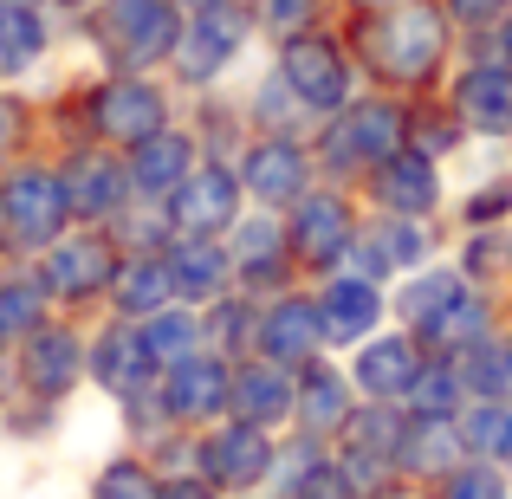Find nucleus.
Segmentation results:
<instances>
[{"mask_svg":"<svg viewBox=\"0 0 512 499\" xmlns=\"http://www.w3.org/2000/svg\"><path fill=\"white\" fill-rule=\"evenodd\" d=\"M169 273H175V292H182V299H221V292H227V273H234V260H227L214 240L182 234V240L169 247Z\"/></svg>","mask_w":512,"mask_h":499,"instance_id":"24","label":"nucleus"},{"mask_svg":"<svg viewBox=\"0 0 512 499\" xmlns=\"http://www.w3.org/2000/svg\"><path fill=\"white\" fill-rule=\"evenodd\" d=\"M39 52H46V26L33 20V7H7L0 0V78H20Z\"/></svg>","mask_w":512,"mask_h":499,"instance_id":"31","label":"nucleus"},{"mask_svg":"<svg viewBox=\"0 0 512 499\" xmlns=\"http://www.w3.org/2000/svg\"><path fill=\"white\" fill-rule=\"evenodd\" d=\"M111 286H117V305H124L130 318H150V312H163V305L175 299V273H169L163 253H143V260L117 266Z\"/></svg>","mask_w":512,"mask_h":499,"instance_id":"27","label":"nucleus"},{"mask_svg":"<svg viewBox=\"0 0 512 499\" xmlns=\"http://www.w3.org/2000/svg\"><path fill=\"white\" fill-rule=\"evenodd\" d=\"M214 480H163V499H214Z\"/></svg>","mask_w":512,"mask_h":499,"instance_id":"41","label":"nucleus"},{"mask_svg":"<svg viewBox=\"0 0 512 499\" xmlns=\"http://www.w3.org/2000/svg\"><path fill=\"white\" fill-rule=\"evenodd\" d=\"M512 13V0H448V20H461V26H480V33H493Z\"/></svg>","mask_w":512,"mask_h":499,"instance_id":"39","label":"nucleus"},{"mask_svg":"<svg viewBox=\"0 0 512 499\" xmlns=\"http://www.w3.org/2000/svg\"><path fill=\"white\" fill-rule=\"evenodd\" d=\"M234 273L247 279V286H266V279L286 273V227L273 221H247L234 234Z\"/></svg>","mask_w":512,"mask_h":499,"instance_id":"30","label":"nucleus"},{"mask_svg":"<svg viewBox=\"0 0 512 499\" xmlns=\"http://www.w3.org/2000/svg\"><path fill=\"white\" fill-rule=\"evenodd\" d=\"M72 221L59 169H13L0 182V247L7 253H46L59 227Z\"/></svg>","mask_w":512,"mask_h":499,"instance_id":"2","label":"nucleus"},{"mask_svg":"<svg viewBox=\"0 0 512 499\" xmlns=\"http://www.w3.org/2000/svg\"><path fill=\"white\" fill-rule=\"evenodd\" d=\"M175 39H182L175 0H104V13H98V46L124 72L156 65L163 52H175Z\"/></svg>","mask_w":512,"mask_h":499,"instance_id":"3","label":"nucleus"},{"mask_svg":"<svg viewBox=\"0 0 512 499\" xmlns=\"http://www.w3.org/2000/svg\"><path fill=\"white\" fill-rule=\"evenodd\" d=\"M117 247L104 234H72V240H52L46 247V273H39V286L52 292V299H91V292H104L117 279Z\"/></svg>","mask_w":512,"mask_h":499,"instance_id":"8","label":"nucleus"},{"mask_svg":"<svg viewBox=\"0 0 512 499\" xmlns=\"http://www.w3.org/2000/svg\"><path fill=\"white\" fill-rule=\"evenodd\" d=\"M305 175H312V156H305L299 143L260 137L247 150V163H240V188H247V195H260L266 208H279V201H299L305 195Z\"/></svg>","mask_w":512,"mask_h":499,"instance_id":"14","label":"nucleus"},{"mask_svg":"<svg viewBox=\"0 0 512 499\" xmlns=\"http://www.w3.org/2000/svg\"><path fill=\"white\" fill-rule=\"evenodd\" d=\"M91 124H98L104 143H130V150H137L143 137L169 130V104H163V91L143 85V78H111V85L91 98Z\"/></svg>","mask_w":512,"mask_h":499,"instance_id":"7","label":"nucleus"},{"mask_svg":"<svg viewBox=\"0 0 512 499\" xmlns=\"http://www.w3.org/2000/svg\"><path fill=\"white\" fill-rule=\"evenodd\" d=\"M13 137H20V104H7V98H0V163H7Z\"/></svg>","mask_w":512,"mask_h":499,"instance_id":"42","label":"nucleus"},{"mask_svg":"<svg viewBox=\"0 0 512 499\" xmlns=\"http://www.w3.org/2000/svg\"><path fill=\"white\" fill-rule=\"evenodd\" d=\"M422 350H415V337H370V344L357 350V389L370 402H402L415 389V376H422Z\"/></svg>","mask_w":512,"mask_h":499,"instance_id":"16","label":"nucleus"},{"mask_svg":"<svg viewBox=\"0 0 512 499\" xmlns=\"http://www.w3.org/2000/svg\"><path fill=\"white\" fill-rule=\"evenodd\" d=\"M208 325H221V344L240 350V344H247V331L260 325V318H253V305H240V299H214V318H208Z\"/></svg>","mask_w":512,"mask_h":499,"instance_id":"37","label":"nucleus"},{"mask_svg":"<svg viewBox=\"0 0 512 499\" xmlns=\"http://www.w3.org/2000/svg\"><path fill=\"white\" fill-rule=\"evenodd\" d=\"M461 292H467V279H461V273H441V266H435V273L409 279V292H402V318H409V325L422 331L428 318H435L448 299H461Z\"/></svg>","mask_w":512,"mask_h":499,"instance_id":"34","label":"nucleus"},{"mask_svg":"<svg viewBox=\"0 0 512 499\" xmlns=\"http://www.w3.org/2000/svg\"><path fill=\"white\" fill-rule=\"evenodd\" d=\"M467 454V435H461V415H422L415 428H402L396 441V461L409 474H454Z\"/></svg>","mask_w":512,"mask_h":499,"instance_id":"22","label":"nucleus"},{"mask_svg":"<svg viewBox=\"0 0 512 499\" xmlns=\"http://www.w3.org/2000/svg\"><path fill=\"white\" fill-rule=\"evenodd\" d=\"M370 7H383V0H370Z\"/></svg>","mask_w":512,"mask_h":499,"instance_id":"48","label":"nucleus"},{"mask_svg":"<svg viewBox=\"0 0 512 499\" xmlns=\"http://www.w3.org/2000/svg\"><path fill=\"white\" fill-rule=\"evenodd\" d=\"M467 402H512V337H480L474 350H461Z\"/></svg>","mask_w":512,"mask_h":499,"instance_id":"28","label":"nucleus"},{"mask_svg":"<svg viewBox=\"0 0 512 499\" xmlns=\"http://www.w3.org/2000/svg\"><path fill=\"white\" fill-rule=\"evenodd\" d=\"M286 240H292V253H299V260H312V266L344 260L350 240H357L344 195H312V188H305V195H299V214H292V227H286Z\"/></svg>","mask_w":512,"mask_h":499,"instance_id":"12","label":"nucleus"},{"mask_svg":"<svg viewBox=\"0 0 512 499\" xmlns=\"http://www.w3.org/2000/svg\"><path fill=\"white\" fill-rule=\"evenodd\" d=\"M59 175H65V201H72L78 221H104V214H117V208H124V195H130V169H117L104 150L72 156Z\"/></svg>","mask_w":512,"mask_h":499,"instance_id":"18","label":"nucleus"},{"mask_svg":"<svg viewBox=\"0 0 512 499\" xmlns=\"http://www.w3.org/2000/svg\"><path fill=\"white\" fill-rule=\"evenodd\" d=\"M234 396V370L221 357H182L163 383V409L175 422H214Z\"/></svg>","mask_w":512,"mask_h":499,"instance_id":"13","label":"nucleus"},{"mask_svg":"<svg viewBox=\"0 0 512 499\" xmlns=\"http://www.w3.org/2000/svg\"><path fill=\"white\" fill-rule=\"evenodd\" d=\"M91 370H98L104 389H117V396H137V389L150 383L156 363H150V350H143L137 331H104L98 350H91Z\"/></svg>","mask_w":512,"mask_h":499,"instance_id":"26","label":"nucleus"},{"mask_svg":"<svg viewBox=\"0 0 512 499\" xmlns=\"http://www.w3.org/2000/svg\"><path fill=\"white\" fill-rule=\"evenodd\" d=\"M454 117H461L474 137H512V65L500 52L467 65V72L454 78Z\"/></svg>","mask_w":512,"mask_h":499,"instance_id":"10","label":"nucleus"},{"mask_svg":"<svg viewBox=\"0 0 512 499\" xmlns=\"http://www.w3.org/2000/svg\"><path fill=\"white\" fill-rule=\"evenodd\" d=\"M318 344H325V312H318V299H279L273 312L260 318V350L273 363H312Z\"/></svg>","mask_w":512,"mask_h":499,"instance_id":"19","label":"nucleus"},{"mask_svg":"<svg viewBox=\"0 0 512 499\" xmlns=\"http://www.w3.org/2000/svg\"><path fill=\"white\" fill-rule=\"evenodd\" d=\"M227 409H234L240 422H253V428L286 422V415L299 409V389H292L286 363H273V357L240 363V370H234V396H227Z\"/></svg>","mask_w":512,"mask_h":499,"instance_id":"15","label":"nucleus"},{"mask_svg":"<svg viewBox=\"0 0 512 499\" xmlns=\"http://www.w3.org/2000/svg\"><path fill=\"white\" fill-rule=\"evenodd\" d=\"M396 150H402V111L389 98L350 104L338 124H331V137H325V163L331 169H376Z\"/></svg>","mask_w":512,"mask_h":499,"instance_id":"5","label":"nucleus"},{"mask_svg":"<svg viewBox=\"0 0 512 499\" xmlns=\"http://www.w3.org/2000/svg\"><path fill=\"white\" fill-rule=\"evenodd\" d=\"M506 461H512V448H506Z\"/></svg>","mask_w":512,"mask_h":499,"instance_id":"49","label":"nucleus"},{"mask_svg":"<svg viewBox=\"0 0 512 499\" xmlns=\"http://www.w3.org/2000/svg\"><path fill=\"white\" fill-rule=\"evenodd\" d=\"M234 214H240V175L234 169H188L182 175V188L169 195V221H175V234H201V240H214V234H227L234 227Z\"/></svg>","mask_w":512,"mask_h":499,"instance_id":"6","label":"nucleus"},{"mask_svg":"<svg viewBox=\"0 0 512 499\" xmlns=\"http://www.w3.org/2000/svg\"><path fill=\"white\" fill-rule=\"evenodd\" d=\"M188 169H195V143H188L182 130H156V137H143L137 150H130V188L150 195V201L175 195Z\"/></svg>","mask_w":512,"mask_h":499,"instance_id":"21","label":"nucleus"},{"mask_svg":"<svg viewBox=\"0 0 512 499\" xmlns=\"http://www.w3.org/2000/svg\"><path fill=\"white\" fill-rule=\"evenodd\" d=\"M318 312H325L331 344H357V337H370L376 318H383V292H376V279H331V286L318 292Z\"/></svg>","mask_w":512,"mask_h":499,"instance_id":"23","label":"nucleus"},{"mask_svg":"<svg viewBox=\"0 0 512 499\" xmlns=\"http://www.w3.org/2000/svg\"><path fill=\"white\" fill-rule=\"evenodd\" d=\"M480 337H493V305L480 299V292L448 299V305H441V312L422 325V344H435L441 357H461V350H474Z\"/></svg>","mask_w":512,"mask_h":499,"instance_id":"25","label":"nucleus"},{"mask_svg":"<svg viewBox=\"0 0 512 499\" xmlns=\"http://www.w3.org/2000/svg\"><path fill=\"white\" fill-rule=\"evenodd\" d=\"M39 325H46V286L7 279V286H0V344H7V337H33Z\"/></svg>","mask_w":512,"mask_h":499,"instance_id":"33","label":"nucleus"},{"mask_svg":"<svg viewBox=\"0 0 512 499\" xmlns=\"http://www.w3.org/2000/svg\"><path fill=\"white\" fill-rule=\"evenodd\" d=\"M240 39H247V20H240L227 0H221V7H201L195 20L182 26V39H175V72L201 85V78H214L240 52Z\"/></svg>","mask_w":512,"mask_h":499,"instance_id":"11","label":"nucleus"},{"mask_svg":"<svg viewBox=\"0 0 512 499\" xmlns=\"http://www.w3.org/2000/svg\"><path fill=\"white\" fill-rule=\"evenodd\" d=\"M273 441H266V428H253V422H227V428H214L208 441H201V474L214 480V487H260L266 474H273Z\"/></svg>","mask_w":512,"mask_h":499,"instance_id":"9","label":"nucleus"},{"mask_svg":"<svg viewBox=\"0 0 512 499\" xmlns=\"http://www.w3.org/2000/svg\"><path fill=\"white\" fill-rule=\"evenodd\" d=\"M137 337H143V350H150V363H169V370H175L182 357H195L201 325H195L188 312H169V305H163V312L143 318V331H137Z\"/></svg>","mask_w":512,"mask_h":499,"instance_id":"32","label":"nucleus"},{"mask_svg":"<svg viewBox=\"0 0 512 499\" xmlns=\"http://www.w3.org/2000/svg\"><path fill=\"white\" fill-rule=\"evenodd\" d=\"M78 370H85V350H78V337H72V331L39 325L33 337H26V350H20V376H26V389H33V396L59 402L65 389L78 383Z\"/></svg>","mask_w":512,"mask_h":499,"instance_id":"20","label":"nucleus"},{"mask_svg":"<svg viewBox=\"0 0 512 499\" xmlns=\"http://www.w3.org/2000/svg\"><path fill=\"white\" fill-rule=\"evenodd\" d=\"M188 7H195V13H201V7H221V0H188Z\"/></svg>","mask_w":512,"mask_h":499,"instance_id":"44","label":"nucleus"},{"mask_svg":"<svg viewBox=\"0 0 512 499\" xmlns=\"http://www.w3.org/2000/svg\"><path fill=\"white\" fill-rule=\"evenodd\" d=\"M506 214H512V175L493 182V188H480V195L467 201V227H493V221H506Z\"/></svg>","mask_w":512,"mask_h":499,"instance_id":"38","label":"nucleus"},{"mask_svg":"<svg viewBox=\"0 0 512 499\" xmlns=\"http://www.w3.org/2000/svg\"><path fill=\"white\" fill-rule=\"evenodd\" d=\"M266 20L279 33H305V20H318V0H266Z\"/></svg>","mask_w":512,"mask_h":499,"instance_id":"40","label":"nucleus"},{"mask_svg":"<svg viewBox=\"0 0 512 499\" xmlns=\"http://www.w3.org/2000/svg\"><path fill=\"white\" fill-rule=\"evenodd\" d=\"M279 78L305 111H344L350 98V59L325 33H292L286 52H279Z\"/></svg>","mask_w":512,"mask_h":499,"instance_id":"4","label":"nucleus"},{"mask_svg":"<svg viewBox=\"0 0 512 499\" xmlns=\"http://www.w3.org/2000/svg\"><path fill=\"white\" fill-rule=\"evenodd\" d=\"M0 376H7V363H0ZM0 402H7V389H0Z\"/></svg>","mask_w":512,"mask_h":499,"instance_id":"46","label":"nucleus"},{"mask_svg":"<svg viewBox=\"0 0 512 499\" xmlns=\"http://www.w3.org/2000/svg\"><path fill=\"white\" fill-rule=\"evenodd\" d=\"M370 195H376V208H389V214H409V221H422V214L435 208V195H441V182H435V163H428L422 150H396L389 163H376V175H370Z\"/></svg>","mask_w":512,"mask_h":499,"instance_id":"17","label":"nucleus"},{"mask_svg":"<svg viewBox=\"0 0 512 499\" xmlns=\"http://www.w3.org/2000/svg\"><path fill=\"white\" fill-rule=\"evenodd\" d=\"M493 33H500V59L512 65V13H506V20H500V26H493Z\"/></svg>","mask_w":512,"mask_h":499,"instance_id":"43","label":"nucleus"},{"mask_svg":"<svg viewBox=\"0 0 512 499\" xmlns=\"http://www.w3.org/2000/svg\"><path fill=\"white\" fill-rule=\"evenodd\" d=\"M363 59H370L376 78L389 85H428L448 52V26H441L435 7H396V13H376L363 20Z\"/></svg>","mask_w":512,"mask_h":499,"instance_id":"1","label":"nucleus"},{"mask_svg":"<svg viewBox=\"0 0 512 499\" xmlns=\"http://www.w3.org/2000/svg\"><path fill=\"white\" fill-rule=\"evenodd\" d=\"M299 415L312 435H338V428L350 422V402H344V376L338 370H325V363H312V370L299 376Z\"/></svg>","mask_w":512,"mask_h":499,"instance_id":"29","label":"nucleus"},{"mask_svg":"<svg viewBox=\"0 0 512 499\" xmlns=\"http://www.w3.org/2000/svg\"><path fill=\"white\" fill-rule=\"evenodd\" d=\"M7 7H33V0H7Z\"/></svg>","mask_w":512,"mask_h":499,"instance_id":"47","label":"nucleus"},{"mask_svg":"<svg viewBox=\"0 0 512 499\" xmlns=\"http://www.w3.org/2000/svg\"><path fill=\"white\" fill-rule=\"evenodd\" d=\"M98 499H163V487L143 461H111L98 474Z\"/></svg>","mask_w":512,"mask_h":499,"instance_id":"36","label":"nucleus"},{"mask_svg":"<svg viewBox=\"0 0 512 499\" xmlns=\"http://www.w3.org/2000/svg\"><path fill=\"white\" fill-rule=\"evenodd\" d=\"M441 499H512V480H506V461H461L448 474Z\"/></svg>","mask_w":512,"mask_h":499,"instance_id":"35","label":"nucleus"},{"mask_svg":"<svg viewBox=\"0 0 512 499\" xmlns=\"http://www.w3.org/2000/svg\"><path fill=\"white\" fill-rule=\"evenodd\" d=\"M506 266H512V234H506Z\"/></svg>","mask_w":512,"mask_h":499,"instance_id":"45","label":"nucleus"}]
</instances>
